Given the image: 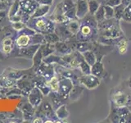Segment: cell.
Returning <instances> with one entry per match:
<instances>
[{
	"mask_svg": "<svg viewBox=\"0 0 131 123\" xmlns=\"http://www.w3.org/2000/svg\"><path fill=\"white\" fill-rule=\"evenodd\" d=\"M54 48H55L54 53L56 54L60 55V56L70 54V53H71L73 52V50L70 48L67 43L65 42V41H61V40L54 44Z\"/></svg>",
	"mask_w": 131,
	"mask_h": 123,
	"instance_id": "14",
	"label": "cell"
},
{
	"mask_svg": "<svg viewBox=\"0 0 131 123\" xmlns=\"http://www.w3.org/2000/svg\"><path fill=\"white\" fill-rule=\"evenodd\" d=\"M50 10V6L49 5H45V4H39V6L37 7L34 13L32 14L30 18H37V17H42V16H45L46 14Z\"/></svg>",
	"mask_w": 131,
	"mask_h": 123,
	"instance_id": "18",
	"label": "cell"
},
{
	"mask_svg": "<svg viewBox=\"0 0 131 123\" xmlns=\"http://www.w3.org/2000/svg\"><path fill=\"white\" fill-rule=\"evenodd\" d=\"M121 2H122V0H108V1L106 3V4L108 6L114 7L119 5L120 3H121Z\"/></svg>",
	"mask_w": 131,
	"mask_h": 123,
	"instance_id": "35",
	"label": "cell"
},
{
	"mask_svg": "<svg viewBox=\"0 0 131 123\" xmlns=\"http://www.w3.org/2000/svg\"><path fill=\"white\" fill-rule=\"evenodd\" d=\"M55 113L59 120H66L69 117V112L67 108V105L66 104L61 105L58 108H57Z\"/></svg>",
	"mask_w": 131,
	"mask_h": 123,
	"instance_id": "22",
	"label": "cell"
},
{
	"mask_svg": "<svg viewBox=\"0 0 131 123\" xmlns=\"http://www.w3.org/2000/svg\"><path fill=\"white\" fill-rule=\"evenodd\" d=\"M39 46L40 44H31L27 47L20 48L19 49L18 54L20 57H27V58H33L36 52L38 51Z\"/></svg>",
	"mask_w": 131,
	"mask_h": 123,
	"instance_id": "12",
	"label": "cell"
},
{
	"mask_svg": "<svg viewBox=\"0 0 131 123\" xmlns=\"http://www.w3.org/2000/svg\"><path fill=\"white\" fill-rule=\"evenodd\" d=\"M112 102L116 107H125L127 106L131 100V95H128L125 93L118 91L112 94Z\"/></svg>",
	"mask_w": 131,
	"mask_h": 123,
	"instance_id": "8",
	"label": "cell"
},
{
	"mask_svg": "<svg viewBox=\"0 0 131 123\" xmlns=\"http://www.w3.org/2000/svg\"><path fill=\"white\" fill-rule=\"evenodd\" d=\"M118 48V53L121 55H124L128 51V39L125 36H122L116 44Z\"/></svg>",
	"mask_w": 131,
	"mask_h": 123,
	"instance_id": "20",
	"label": "cell"
},
{
	"mask_svg": "<svg viewBox=\"0 0 131 123\" xmlns=\"http://www.w3.org/2000/svg\"><path fill=\"white\" fill-rule=\"evenodd\" d=\"M79 83L84 85L85 88L89 89H93L97 88L100 85L101 81L98 77L92 75V74H88V75H81L79 79Z\"/></svg>",
	"mask_w": 131,
	"mask_h": 123,
	"instance_id": "6",
	"label": "cell"
},
{
	"mask_svg": "<svg viewBox=\"0 0 131 123\" xmlns=\"http://www.w3.org/2000/svg\"><path fill=\"white\" fill-rule=\"evenodd\" d=\"M128 84H129V87L131 89V76H129V80H128Z\"/></svg>",
	"mask_w": 131,
	"mask_h": 123,
	"instance_id": "39",
	"label": "cell"
},
{
	"mask_svg": "<svg viewBox=\"0 0 131 123\" xmlns=\"http://www.w3.org/2000/svg\"><path fill=\"white\" fill-rule=\"evenodd\" d=\"M114 17L117 19V20H121L123 17V15H124V12L126 8V6L124 3H121L119 5L114 7Z\"/></svg>",
	"mask_w": 131,
	"mask_h": 123,
	"instance_id": "24",
	"label": "cell"
},
{
	"mask_svg": "<svg viewBox=\"0 0 131 123\" xmlns=\"http://www.w3.org/2000/svg\"><path fill=\"white\" fill-rule=\"evenodd\" d=\"M44 37H45V40H46V43H48V44H54L57 42L60 41V38L55 32L48 33V34L44 35Z\"/></svg>",
	"mask_w": 131,
	"mask_h": 123,
	"instance_id": "29",
	"label": "cell"
},
{
	"mask_svg": "<svg viewBox=\"0 0 131 123\" xmlns=\"http://www.w3.org/2000/svg\"><path fill=\"white\" fill-rule=\"evenodd\" d=\"M80 30L75 35V39L79 42H96L98 38L97 22L93 15L89 13L84 18L80 20Z\"/></svg>",
	"mask_w": 131,
	"mask_h": 123,
	"instance_id": "1",
	"label": "cell"
},
{
	"mask_svg": "<svg viewBox=\"0 0 131 123\" xmlns=\"http://www.w3.org/2000/svg\"><path fill=\"white\" fill-rule=\"evenodd\" d=\"M88 4H89V13L90 15L95 14V12L101 5L97 0H88Z\"/></svg>",
	"mask_w": 131,
	"mask_h": 123,
	"instance_id": "27",
	"label": "cell"
},
{
	"mask_svg": "<svg viewBox=\"0 0 131 123\" xmlns=\"http://www.w3.org/2000/svg\"><path fill=\"white\" fill-rule=\"evenodd\" d=\"M104 72V66L102 61H97L91 66V74L98 78H100Z\"/></svg>",
	"mask_w": 131,
	"mask_h": 123,
	"instance_id": "19",
	"label": "cell"
},
{
	"mask_svg": "<svg viewBox=\"0 0 131 123\" xmlns=\"http://www.w3.org/2000/svg\"><path fill=\"white\" fill-rule=\"evenodd\" d=\"M55 25L56 23L54 22H52L49 17H45V16L30 18V20L26 22V26L28 27L43 35L54 32Z\"/></svg>",
	"mask_w": 131,
	"mask_h": 123,
	"instance_id": "2",
	"label": "cell"
},
{
	"mask_svg": "<svg viewBox=\"0 0 131 123\" xmlns=\"http://www.w3.org/2000/svg\"><path fill=\"white\" fill-rule=\"evenodd\" d=\"M0 58H2V53H1V52H0Z\"/></svg>",
	"mask_w": 131,
	"mask_h": 123,
	"instance_id": "41",
	"label": "cell"
},
{
	"mask_svg": "<svg viewBox=\"0 0 131 123\" xmlns=\"http://www.w3.org/2000/svg\"><path fill=\"white\" fill-rule=\"evenodd\" d=\"M94 16V18L97 20V23L102 22V20H104L105 18V12H104V7L103 5L101 4L100 7H98V9L97 10V12H95V14L93 15Z\"/></svg>",
	"mask_w": 131,
	"mask_h": 123,
	"instance_id": "28",
	"label": "cell"
},
{
	"mask_svg": "<svg viewBox=\"0 0 131 123\" xmlns=\"http://www.w3.org/2000/svg\"><path fill=\"white\" fill-rule=\"evenodd\" d=\"M65 16L70 20L77 19L76 17V4L73 0H61L59 3Z\"/></svg>",
	"mask_w": 131,
	"mask_h": 123,
	"instance_id": "5",
	"label": "cell"
},
{
	"mask_svg": "<svg viewBox=\"0 0 131 123\" xmlns=\"http://www.w3.org/2000/svg\"><path fill=\"white\" fill-rule=\"evenodd\" d=\"M98 35L106 37V38H118V37L124 36V33L120 26V20L108 28L98 30Z\"/></svg>",
	"mask_w": 131,
	"mask_h": 123,
	"instance_id": "4",
	"label": "cell"
},
{
	"mask_svg": "<svg viewBox=\"0 0 131 123\" xmlns=\"http://www.w3.org/2000/svg\"><path fill=\"white\" fill-rule=\"evenodd\" d=\"M47 84L50 88L51 91L57 92L59 89V80L56 76H53L50 78V80L47 81Z\"/></svg>",
	"mask_w": 131,
	"mask_h": 123,
	"instance_id": "25",
	"label": "cell"
},
{
	"mask_svg": "<svg viewBox=\"0 0 131 123\" xmlns=\"http://www.w3.org/2000/svg\"><path fill=\"white\" fill-rule=\"evenodd\" d=\"M81 53H82V55H83L84 60L87 61L90 66L93 65L97 61V57L93 50H87Z\"/></svg>",
	"mask_w": 131,
	"mask_h": 123,
	"instance_id": "23",
	"label": "cell"
},
{
	"mask_svg": "<svg viewBox=\"0 0 131 123\" xmlns=\"http://www.w3.org/2000/svg\"><path fill=\"white\" fill-rule=\"evenodd\" d=\"M67 26L69 32L73 36H75L77 35V33L80 30V22L79 19H73L70 20L67 22Z\"/></svg>",
	"mask_w": 131,
	"mask_h": 123,
	"instance_id": "17",
	"label": "cell"
},
{
	"mask_svg": "<svg viewBox=\"0 0 131 123\" xmlns=\"http://www.w3.org/2000/svg\"><path fill=\"white\" fill-rule=\"evenodd\" d=\"M78 59H79V69L83 75H88L91 74V66L84 58L81 53H78Z\"/></svg>",
	"mask_w": 131,
	"mask_h": 123,
	"instance_id": "16",
	"label": "cell"
},
{
	"mask_svg": "<svg viewBox=\"0 0 131 123\" xmlns=\"http://www.w3.org/2000/svg\"><path fill=\"white\" fill-rule=\"evenodd\" d=\"M20 0H14L12 2V4L9 9V12H8V18H12V16H14L15 15H16L18 13L19 9H20Z\"/></svg>",
	"mask_w": 131,
	"mask_h": 123,
	"instance_id": "26",
	"label": "cell"
},
{
	"mask_svg": "<svg viewBox=\"0 0 131 123\" xmlns=\"http://www.w3.org/2000/svg\"><path fill=\"white\" fill-rule=\"evenodd\" d=\"M31 37L32 35L26 34V33L19 32V35L16 39V45L19 48L31 45Z\"/></svg>",
	"mask_w": 131,
	"mask_h": 123,
	"instance_id": "15",
	"label": "cell"
},
{
	"mask_svg": "<svg viewBox=\"0 0 131 123\" xmlns=\"http://www.w3.org/2000/svg\"><path fill=\"white\" fill-rule=\"evenodd\" d=\"M73 87V80L70 78L63 76L62 79L59 80V89L57 93L61 94L64 98H66L67 96H69V94L71 91Z\"/></svg>",
	"mask_w": 131,
	"mask_h": 123,
	"instance_id": "7",
	"label": "cell"
},
{
	"mask_svg": "<svg viewBox=\"0 0 131 123\" xmlns=\"http://www.w3.org/2000/svg\"><path fill=\"white\" fill-rule=\"evenodd\" d=\"M122 19L127 20V22H131V3L126 7Z\"/></svg>",
	"mask_w": 131,
	"mask_h": 123,
	"instance_id": "33",
	"label": "cell"
},
{
	"mask_svg": "<svg viewBox=\"0 0 131 123\" xmlns=\"http://www.w3.org/2000/svg\"><path fill=\"white\" fill-rule=\"evenodd\" d=\"M42 100L43 94L42 92L40 91V89L37 87L32 89L30 94H29V102H30V104L34 108H37V107L39 106Z\"/></svg>",
	"mask_w": 131,
	"mask_h": 123,
	"instance_id": "10",
	"label": "cell"
},
{
	"mask_svg": "<svg viewBox=\"0 0 131 123\" xmlns=\"http://www.w3.org/2000/svg\"><path fill=\"white\" fill-rule=\"evenodd\" d=\"M104 12H105V18L106 19H112L114 18V8L111 6L104 4Z\"/></svg>",
	"mask_w": 131,
	"mask_h": 123,
	"instance_id": "31",
	"label": "cell"
},
{
	"mask_svg": "<svg viewBox=\"0 0 131 123\" xmlns=\"http://www.w3.org/2000/svg\"><path fill=\"white\" fill-rule=\"evenodd\" d=\"M84 91V88L81 85H75L72 88L71 91L70 92L69 96L71 98L72 100L76 101L77 99H79L80 97L81 96L82 93Z\"/></svg>",
	"mask_w": 131,
	"mask_h": 123,
	"instance_id": "21",
	"label": "cell"
},
{
	"mask_svg": "<svg viewBox=\"0 0 131 123\" xmlns=\"http://www.w3.org/2000/svg\"><path fill=\"white\" fill-rule=\"evenodd\" d=\"M52 22H54L55 23H63V22H68V19L67 18V16H65L64 12L61 9V7L60 6V4L58 3L55 7L54 11L52 13V15L49 16Z\"/></svg>",
	"mask_w": 131,
	"mask_h": 123,
	"instance_id": "13",
	"label": "cell"
},
{
	"mask_svg": "<svg viewBox=\"0 0 131 123\" xmlns=\"http://www.w3.org/2000/svg\"><path fill=\"white\" fill-rule=\"evenodd\" d=\"M39 6V3L35 0H21L20 1V9L17 15L20 16V20L26 23L32 14Z\"/></svg>",
	"mask_w": 131,
	"mask_h": 123,
	"instance_id": "3",
	"label": "cell"
},
{
	"mask_svg": "<svg viewBox=\"0 0 131 123\" xmlns=\"http://www.w3.org/2000/svg\"><path fill=\"white\" fill-rule=\"evenodd\" d=\"M35 1L37 2L39 4H45V5L49 6H51L53 3V0H35Z\"/></svg>",
	"mask_w": 131,
	"mask_h": 123,
	"instance_id": "37",
	"label": "cell"
},
{
	"mask_svg": "<svg viewBox=\"0 0 131 123\" xmlns=\"http://www.w3.org/2000/svg\"><path fill=\"white\" fill-rule=\"evenodd\" d=\"M89 14V4L88 0H77L76 3V17L82 19Z\"/></svg>",
	"mask_w": 131,
	"mask_h": 123,
	"instance_id": "11",
	"label": "cell"
},
{
	"mask_svg": "<svg viewBox=\"0 0 131 123\" xmlns=\"http://www.w3.org/2000/svg\"><path fill=\"white\" fill-rule=\"evenodd\" d=\"M33 107L30 104H27L25 106V108H23V112L25 115V118L29 120V119H31L33 117V115H34V110H33Z\"/></svg>",
	"mask_w": 131,
	"mask_h": 123,
	"instance_id": "30",
	"label": "cell"
},
{
	"mask_svg": "<svg viewBox=\"0 0 131 123\" xmlns=\"http://www.w3.org/2000/svg\"><path fill=\"white\" fill-rule=\"evenodd\" d=\"M98 2H99L100 4H102V5H104V4H106V3L108 1V0H97Z\"/></svg>",
	"mask_w": 131,
	"mask_h": 123,
	"instance_id": "38",
	"label": "cell"
},
{
	"mask_svg": "<svg viewBox=\"0 0 131 123\" xmlns=\"http://www.w3.org/2000/svg\"><path fill=\"white\" fill-rule=\"evenodd\" d=\"M4 1H7V3H12L14 1V0H4Z\"/></svg>",
	"mask_w": 131,
	"mask_h": 123,
	"instance_id": "40",
	"label": "cell"
},
{
	"mask_svg": "<svg viewBox=\"0 0 131 123\" xmlns=\"http://www.w3.org/2000/svg\"><path fill=\"white\" fill-rule=\"evenodd\" d=\"M1 45H13V39L11 37H6L3 39Z\"/></svg>",
	"mask_w": 131,
	"mask_h": 123,
	"instance_id": "36",
	"label": "cell"
},
{
	"mask_svg": "<svg viewBox=\"0 0 131 123\" xmlns=\"http://www.w3.org/2000/svg\"><path fill=\"white\" fill-rule=\"evenodd\" d=\"M12 28L14 29V30H17V31H20V30H21L23 28H25V27L26 26V23L21 22V20H19V22H12Z\"/></svg>",
	"mask_w": 131,
	"mask_h": 123,
	"instance_id": "32",
	"label": "cell"
},
{
	"mask_svg": "<svg viewBox=\"0 0 131 123\" xmlns=\"http://www.w3.org/2000/svg\"><path fill=\"white\" fill-rule=\"evenodd\" d=\"M67 22H63V23H56L55 25V30L54 32L58 35L60 38V40L61 41H67L69 39L72 38L73 36L71 33L69 32L67 26Z\"/></svg>",
	"mask_w": 131,
	"mask_h": 123,
	"instance_id": "9",
	"label": "cell"
},
{
	"mask_svg": "<svg viewBox=\"0 0 131 123\" xmlns=\"http://www.w3.org/2000/svg\"><path fill=\"white\" fill-rule=\"evenodd\" d=\"M12 45H1V51L3 54H10L12 52Z\"/></svg>",
	"mask_w": 131,
	"mask_h": 123,
	"instance_id": "34",
	"label": "cell"
}]
</instances>
